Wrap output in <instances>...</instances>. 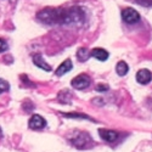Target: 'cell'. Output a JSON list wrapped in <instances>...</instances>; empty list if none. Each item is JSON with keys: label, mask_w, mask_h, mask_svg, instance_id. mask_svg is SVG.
<instances>
[{"label": "cell", "mask_w": 152, "mask_h": 152, "mask_svg": "<svg viewBox=\"0 0 152 152\" xmlns=\"http://www.w3.org/2000/svg\"><path fill=\"white\" fill-rule=\"evenodd\" d=\"M66 117H75V118H85V119H90L89 117H86L84 115H74V113H69V115H65Z\"/></svg>", "instance_id": "2e32d148"}, {"label": "cell", "mask_w": 152, "mask_h": 152, "mask_svg": "<svg viewBox=\"0 0 152 152\" xmlns=\"http://www.w3.org/2000/svg\"><path fill=\"white\" fill-rule=\"evenodd\" d=\"M77 57H78V60H79L80 62H85L88 58L90 57V54L88 53V50H86L85 48H80V49L78 50V53H77Z\"/></svg>", "instance_id": "7c38bea8"}, {"label": "cell", "mask_w": 152, "mask_h": 152, "mask_svg": "<svg viewBox=\"0 0 152 152\" xmlns=\"http://www.w3.org/2000/svg\"><path fill=\"white\" fill-rule=\"evenodd\" d=\"M37 17L46 24H72L82 23L85 20V14L78 6H72L69 9L46 7L38 12Z\"/></svg>", "instance_id": "6da1fadb"}, {"label": "cell", "mask_w": 152, "mask_h": 152, "mask_svg": "<svg viewBox=\"0 0 152 152\" xmlns=\"http://www.w3.org/2000/svg\"><path fill=\"white\" fill-rule=\"evenodd\" d=\"M91 83V79L89 75L86 74H79L77 75L75 78L72 79V86L74 88V89H78V90H83V89H86L88 86L90 85Z\"/></svg>", "instance_id": "3957f363"}, {"label": "cell", "mask_w": 152, "mask_h": 152, "mask_svg": "<svg viewBox=\"0 0 152 152\" xmlns=\"http://www.w3.org/2000/svg\"><path fill=\"white\" fill-rule=\"evenodd\" d=\"M152 79V74L148 69H140L136 73V80L140 84H148Z\"/></svg>", "instance_id": "52a82bcc"}, {"label": "cell", "mask_w": 152, "mask_h": 152, "mask_svg": "<svg viewBox=\"0 0 152 152\" xmlns=\"http://www.w3.org/2000/svg\"><path fill=\"white\" fill-rule=\"evenodd\" d=\"M28 125H29V128H31V129L39 130V129L45 128L46 121H45L42 116H39V115H34V116H32V118L29 119Z\"/></svg>", "instance_id": "5b68a950"}, {"label": "cell", "mask_w": 152, "mask_h": 152, "mask_svg": "<svg viewBox=\"0 0 152 152\" xmlns=\"http://www.w3.org/2000/svg\"><path fill=\"white\" fill-rule=\"evenodd\" d=\"M116 71H117V73L121 75V77H123V75H125L126 73H128L129 66L126 65L124 61H119V62L117 63V66H116Z\"/></svg>", "instance_id": "8fae6325"}, {"label": "cell", "mask_w": 152, "mask_h": 152, "mask_svg": "<svg viewBox=\"0 0 152 152\" xmlns=\"http://www.w3.org/2000/svg\"><path fill=\"white\" fill-rule=\"evenodd\" d=\"M148 104H150V106L152 107V96H151V97L148 99Z\"/></svg>", "instance_id": "ac0fdd59"}, {"label": "cell", "mask_w": 152, "mask_h": 152, "mask_svg": "<svg viewBox=\"0 0 152 152\" xmlns=\"http://www.w3.org/2000/svg\"><path fill=\"white\" fill-rule=\"evenodd\" d=\"M96 90H97V91H106V90H108V86H107V85L100 84V85L96 86Z\"/></svg>", "instance_id": "e0dca14e"}, {"label": "cell", "mask_w": 152, "mask_h": 152, "mask_svg": "<svg viewBox=\"0 0 152 152\" xmlns=\"http://www.w3.org/2000/svg\"><path fill=\"white\" fill-rule=\"evenodd\" d=\"M122 18L124 22L129 23V24H134L140 20V15L136 12V10H134L133 7H126L122 11Z\"/></svg>", "instance_id": "277c9868"}, {"label": "cell", "mask_w": 152, "mask_h": 152, "mask_svg": "<svg viewBox=\"0 0 152 152\" xmlns=\"http://www.w3.org/2000/svg\"><path fill=\"white\" fill-rule=\"evenodd\" d=\"M99 134L101 136V139L107 142H115L118 139V134L115 130H107V129H100Z\"/></svg>", "instance_id": "8992f818"}, {"label": "cell", "mask_w": 152, "mask_h": 152, "mask_svg": "<svg viewBox=\"0 0 152 152\" xmlns=\"http://www.w3.org/2000/svg\"><path fill=\"white\" fill-rule=\"evenodd\" d=\"M69 142L79 150H84V148H89L94 145L93 139L90 137V135L84 132H75L71 137H69Z\"/></svg>", "instance_id": "7a4b0ae2"}, {"label": "cell", "mask_w": 152, "mask_h": 152, "mask_svg": "<svg viewBox=\"0 0 152 152\" xmlns=\"http://www.w3.org/2000/svg\"><path fill=\"white\" fill-rule=\"evenodd\" d=\"M33 62H34V65H35L37 67H39V68H42V69H44V71H46V72L51 71V66H50L49 63H46V62L44 61V58H43V56H42L40 54L33 55Z\"/></svg>", "instance_id": "ba28073f"}, {"label": "cell", "mask_w": 152, "mask_h": 152, "mask_svg": "<svg viewBox=\"0 0 152 152\" xmlns=\"http://www.w3.org/2000/svg\"><path fill=\"white\" fill-rule=\"evenodd\" d=\"M9 89H10L9 83H7L6 80H4V79H0V94L7 91Z\"/></svg>", "instance_id": "4fadbf2b"}, {"label": "cell", "mask_w": 152, "mask_h": 152, "mask_svg": "<svg viewBox=\"0 0 152 152\" xmlns=\"http://www.w3.org/2000/svg\"><path fill=\"white\" fill-rule=\"evenodd\" d=\"M72 67H73V65H72V61L71 60H65L63 61L61 65L57 67V69H56V75H63V74H66L67 72H69L71 69H72Z\"/></svg>", "instance_id": "9c48e42d"}, {"label": "cell", "mask_w": 152, "mask_h": 152, "mask_svg": "<svg viewBox=\"0 0 152 152\" xmlns=\"http://www.w3.org/2000/svg\"><path fill=\"white\" fill-rule=\"evenodd\" d=\"M3 136V133H1V128H0V137Z\"/></svg>", "instance_id": "d6986e66"}, {"label": "cell", "mask_w": 152, "mask_h": 152, "mask_svg": "<svg viewBox=\"0 0 152 152\" xmlns=\"http://www.w3.org/2000/svg\"><path fill=\"white\" fill-rule=\"evenodd\" d=\"M135 1L141 5V6H147V7H152V0H135Z\"/></svg>", "instance_id": "5bb4252c"}, {"label": "cell", "mask_w": 152, "mask_h": 152, "mask_svg": "<svg viewBox=\"0 0 152 152\" xmlns=\"http://www.w3.org/2000/svg\"><path fill=\"white\" fill-rule=\"evenodd\" d=\"M90 56L97 58L99 61H106L108 58V53L106 51L105 49H101V48H96L94 50H91V53H90Z\"/></svg>", "instance_id": "30bf717a"}, {"label": "cell", "mask_w": 152, "mask_h": 152, "mask_svg": "<svg viewBox=\"0 0 152 152\" xmlns=\"http://www.w3.org/2000/svg\"><path fill=\"white\" fill-rule=\"evenodd\" d=\"M7 50V43L4 39H0V53H4Z\"/></svg>", "instance_id": "9a60e30c"}]
</instances>
